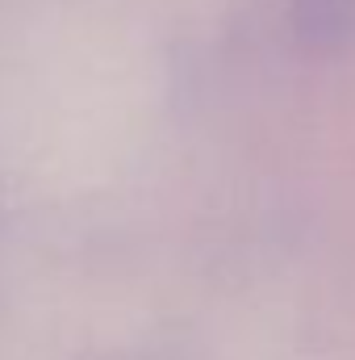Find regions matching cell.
Listing matches in <instances>:
<instances>
[{"label":"cell","mask_w":355,"mask_h":360,"mask_svg":"<svg viewBox=\"0 0 355 360\" xmlns=\"http://www.w3.org/2000/svg\"><path fill=\"white\" fill-rule=\"evenodd\" d=\"M297 42L314 55H339L355 42V0H284Z\"/></svg>","instance_id":"6da1fadb"}]
</instances>
